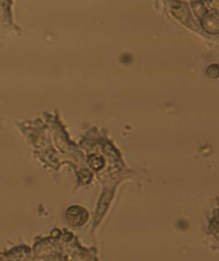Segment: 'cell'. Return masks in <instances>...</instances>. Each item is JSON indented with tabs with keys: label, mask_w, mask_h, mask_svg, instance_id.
Listing matches in <instances>:
<instances>
[{
	"label": "cell",
	"mask_w": 219,
	"mask_h": 261,
	"mask_svg": "<svg viewBox=\"0 0 219 261\" xmlns=\"http://www.w3.org/2000/svg\"><path fill=\"white\" fill-rule=\"evenodd\" d=\"M87 213L79 207H72L67 211V219L73 226L82 225L87 220Z\"/></svg>",
	"instance_id": "cell-1"
}]
</instances>
